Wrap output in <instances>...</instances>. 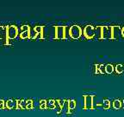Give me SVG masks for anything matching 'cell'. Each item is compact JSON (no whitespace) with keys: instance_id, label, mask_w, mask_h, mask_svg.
Wrapping results in <instances>:
<instances>
[{"instance_id":"cell-1","label":"cell","mask_w":124,"mask_h":117,"mask_svg":"<svg viewBox=\"0 0 124 117\" xmlns=\"http://www.w3.org/2000/svg\"><path fill=\"white\" fill-rule=\"evenodd\" d=\"M55 37L58 39H65L67 38L69 36V29L65 26L62 27H56L55 29Z\"/></svg>"},{"instance_id":"cell-2","label":"cell","mask_w":124,"mask_h":117,"mask_svg":"<svg viewBox=\"0 0 124 117\" xmlns=\"http://www.w3.org/2000/svg\"><path fill=\"white\" fill-rule=\"evenodd\" d=\"M18 29L15 25H10L6 28V37L9 39H14L17 37Z\"/></svg>"},{"instance_id":"cell-3","label":"cell","mask_w":124,"mask_h":117,"mask_svg":"<svg viewBox=\"0 0 124 117\" xmlns=\"http://www.w3.org/2000/svg\"><path fill=\"white\" fill-rule=\"evenodd\" d=\"M81 35H82V29L79 26L73 25L69 29V36L72 38L73 39L79 38Z\"/></svg>"},{"instance_id":"cell-4","label":"cell","mask_w":124,"mask_h":117,"mask_svg":"<svg viewBox=\"0 0 124 117\" xmlns=\"http://www.w3.org/2000/svg\"><path fill=\"white\" fill-rule=\"evenodd\" d=\"M84 35L87 38H91L93 36L95 35V32H94V28L91 25H87L84 29Z\"/></svg>"},{"instance_id":"cell-5","label":"cell","mask_w":124,"mask_h":117,"mask_svg":"<svg viewBox=\"0 0 124 117\" xmlns=\"http://www.w3.org/2000/svg\"><path fill=\"white\" fill-rule=\"evenodd\" d=\"M122 35H123V37H124V28L122 29Z\"/></svg>"}]
</instances>
